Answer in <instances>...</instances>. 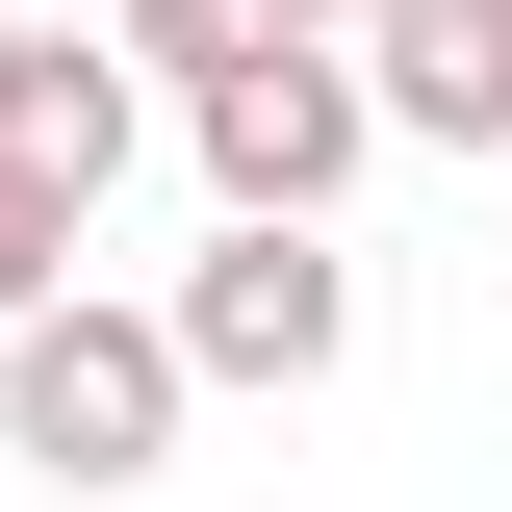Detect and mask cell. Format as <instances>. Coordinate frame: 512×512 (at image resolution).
<instances>
[{"label":"cell","instance_id":"3957f363","mask_svg":"<svg viewBox=\"0 0 512 512\" xmlns=\"http://www.w3.org/2000/svg\"><path fill=\"white\" fill-rule=\"evenodd\" d=\"M154 333H180V384H333V359H359V256L282 231V205H231V231L180 256V308H154Z\"/></svg>","mask_w":512,"mask_h":512},{"label":"cell","instance_id":"9c48e42d","mask_svg":"<svg viewBox=\"0 0 512 512\" xmlns=\"http://www.w3.org/2000/svg\"><path fill=\"white\" fill-rule=\"evenodd\" d=\"M461 26H512V0H461Z\"/></svg>","mask_w":512,"mask_h":512},{"label":"cell","instance_id":"277c9868","mask_svg":"<svg viewBox=\"0 0 512 512\" xmlns=\"http://www.w3.org/2000/svg\"><path fill=\"white\" fill-rule=\"evenodd\" d=\"M154 154V77L128 52H77V26H0V180H52L77 231H103V180Z\"/></svg>","mask_w":512,"mask_h":512},{"label":"cell","instance_id":"52a82bcc","mask_svg":"<svg viewBox=\"0 0 512 512\" xmlns=\"http://www.w3.org/2000/svg\"><path fill=\"white\" fill-rule=\"evenodd\" d=\"M52 282H77V205H52V180H0V333L52 308Z\"/></svg>","mask_w":512,"mask_h":512},{"label":"cell","instance_id":"5b68a950","mask_svg":"<svg viewBox=\"0 0 512 512\" xmlns=\"http://www.w3.org/2000/svg\"><path fill=\"white\" fill-rule=\"evenodd\" d=\"M359 52V103L410 128V154H512V26H461V0H384V26H333Z\"/></svg>","mask_w":512,"mask_h":512},{"label":"cell","instance_id":"7a4b0ae2","mask_svg":"<svg viewBox=\"0 0 512 512\" xmlns=\"http://www.w3.org/2000/svg\"><path fill=\"white\" fill-rule=\"evenodd\" d=\"M180 154H205V205L333 231V180L384 154V103H359V52H333V26H256V52H205V77H180Z\"/></svg>","mask_w":512,"mask_h":512},{"label":"cell","instance_id":"6da1fadb","mask_svg":"<svg viewBox=\"0 0 512 512\" xmlns=\"http://www.w3.org/2000/svg\"><path fill=\"white\" fill-rule=\"evenodd\" d=\"M180 333L154 308H103V282H52V308L0 333V461H52V487H154V461H180Z\"/></svg>","mask_w":512,"mask_h":512},{"label":"cell","instance_id":"ba28073f","mask_svg":"<svg viewBox=\"0 0 512 512\" xmlns=\"http://www.w3.org/2000/svg\"><path fill=\"white\" fill-rule=\"evenodd\" d=\"M282 26H384V0H282Z\"/></svg>","mask_w":512,"mask_h":512},{"label":"cell","instance_id":"8992f818","mask_svg":"<svg viewBox=\"0 0 512 512\" xmlns=\"http://www.w3.org/2000/svg\"><path fill=\"white\" fill-rule=\"evenodd\" d=\"M256 26H282V0H128L103 52H128V77H154V103H180V77H205V52H256Z\"/></svg>","mask_w":512,"mask_h":512}]
</instances>
